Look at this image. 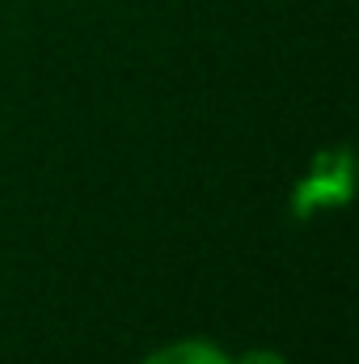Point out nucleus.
Here are the masks:
<instances>
[{
	"label": "nucleus",
	"instance_id": "nucleus-1",
	"mask_svg": "<svg viewBox=\"0 0 359 364\" xmlns=\"http://www.w3.org/2000/svg\"><path fill=\"white\" fill-rule=\"evenodd\" d=\"M144 364H233V356L211 339H178V343H165L161 352H153Z\"/></svg>",
	"mask_w": 359,
	"mask_h": 364
},
{
	"label": "nucleus",
	"instance_id": "nucleus-2",
	"mask_svg": "<svg viewBox=\"0 0 359 364\" xmlns=\"http://www.w3.org/2000/svg\"><path fill=\"white\" fill-rule=\"evenodd\" d=\"M233 364H287L279 352H270V348H258V352H250V356H241V360H233Z\"/></svg>",
	"mask_w": 359,
	"mask_h": 364
}]
</instances>
